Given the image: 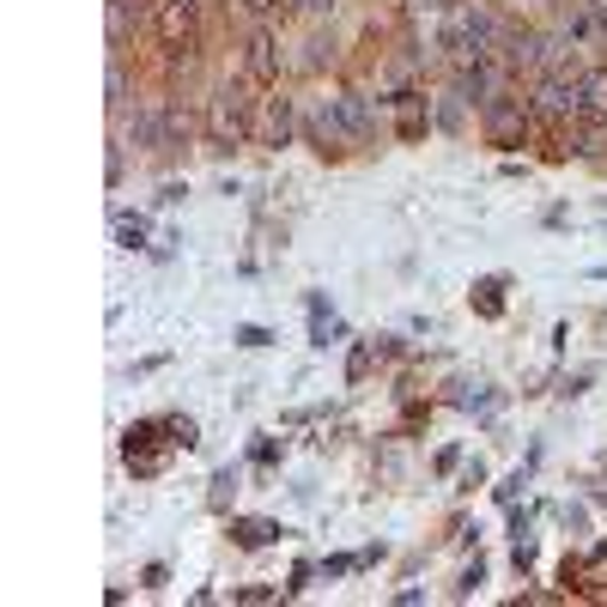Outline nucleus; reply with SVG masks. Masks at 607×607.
I'll use <instances>...</instances> for the list:
<instances>
[{
	"label": "nucleus",
	"mask_w": 607,
	"mask_h": 607,
	"mask_svg": "<svg viewBox=\"0 0 607 607\" xmlns=\"http://www.w3.org/2000/svg\"><path fill=\"white\" fill-rule=\"evenodd\" d=\"M492 43H499V25H492V13H480V7H455L450 13V49L462 61H492Z\"/></svg>",
	"instance_id": "1"
},
{
	"label": "nucleus",
	"mask_w": 607,
	"mask_h": 607,
	"mask_svg": "<svg viewBox=\"0 0 607 607\" xmlns=\"http://www.w3.org/2000/svg\"><path fill=\"white\" fill-rule=\"evenodd\" d=\"M212 134L219 140H249V98H243V79H225L212 91Z\"/></svg>",
	"instance_id": "2"
},
{
	"label": "nucleus",
	"mask_w": 607,
	"mask_h": 607,
	"mask_svg": "<svg viewBox=\"0 0 607 607\" xmlns=\"http://www.w3.org/2000/svg\"><path fill=\"white\" fill-rule=\"evenodd\" d=\"M534 109H541V116H577V79L546 74L541 86H534Z\"/></svg>",
	"instance_id": "3"
},
{
	"label": "nucleus",
	"mask_w": 607,
	"mask_h": 607,
	"mask_svg": "<svg viewBox=\"0 0 607 607\" xmlns=\"http://www.w3.org/2000/svg\"><path fill=\"white\" fill-rule=\"evenodd\" d=\"M152 438H158V425H128V443H121V455H128V468H134L140 480L165 468V455L152 450Z\"/></svg>",
	"instance_id": "4"
},
{
	"label": "nucleus",
	"mask_w": 607,
	"mask_h": 607,
	"mask_svg": "<svg viewBox=\"0 0 607 607\" xmlns=\"http://www.w3.org/2000/svg\"><path fill=\"white\" fill-rule=\"evenodd\" d=\"M158 30H165V43H189L195 37V0H158Z\"/></svg>",
	"instance_id": "5"
},
{
	"label": "nucleus",
	"mask_w": 607,
	"mask_h": 607,
	"mask_svg": "<svg viewBox=\"0 0 607 607\" xmlns=\"http://www.w3.org/2000/svg\"><path fill=\"white\" fill-rule=\"evenodd\" d=\"M577 116H583V121H607V74H583V79H577Z\"/></svg>",
	"instance_id": "6"
},
{
	"label": "nucleus",
	"mask_w": 607,
	"mask_h": 607,
	"mask_svg": "<svg viewBox=\"0 0 607 607\" xmlns=\"http://www.w3.org/2000/svg\"><path fill=\"white\" fill-rule=\"evenodd\" d=\"M249 74H256L261 86H273V79H280V43H273L268 30H256V37H249Z\"/></svg>",
	"instance_id": "7"
},
{
	"label": "nucleus",
	"mask_w": 607,
	"mask_h": 607,
	"mask_svg": "<svg viewBox=\"0 0 607 607\" xmlns=\"http://www.w3.org/2000/svg\"><path fill=\"white\" fill-rule=\"evenodd\" d=\"M231 534H237V546H268V541H280L286 529H273V522H231Z\"/></svg>",
	"instance_id": "8"
},
{
	"label": "nucleus",
	"mask_w": 607,
	"mask_h": 607,
	"mask_svg": "<svg viewBox=\"0 0 607 607\" xmlns=\"http://www.w3.org/2000/svg\"><path fill=\"white\" fill-rule=\"evenodd\" d=\"M310 334H317V347H334V340H340V317H322V304H310Z\"/></svg>",
	"instance_id": "9"
},
{
	"label": "nucleus",
	"mask_w": 607,
	"mask_h": 607,
	"mask_svg": "<svg viewBox=\"0 0 607 607\" xmlns=\"http://www.w3.org/2000/svg\"><path fill=\"white\" fill-rule=\"evenodd\" d=\"M474 292H480V298H474V304H480V317H499V310H504V298H499V280H480V286H474Z\"/></svg>",
	"instance_id": "10"
},
{
	"label": "nucleus",
	"mask_w": 607,
	"mask_h": 607,
	"mask_svg": "<svg viewBox=\"0 0 607 607\" xmlns=\"http://www.w3.org/2000/svg\"><path fill=\"white\" fill-rule=\"evenodd\" d=\"M116 237H121V249H140V237H146V225H140V219H121V225H116Z\"/></svg>",
	"instance_id": "11"
},
{
	"label": "nucleus",
	"mask_w": 607,
	"mask_h": 607,
	"mask_svg": "<svg viewBox=\"0 0 607 607\" xmlns=\"http://www.w3.org/2000/svg\"><path fill=\"white\" fill-rule=\"evenodd\" d=\"M121 98H128V79H121V67H109V104L121 109Z\"/></svg>",
	"instance_id": "12"
},
{
	"label": "nucleus",
	"mask_w": 607,
	"mask_h": 607,
	"mask_svg": "<svg viewBox=\"0 0 607 607\" xmlns=\"http://www.w3.org/2000/svg\"><path fill=\"white\" fill-rule=\"evenodd\" d=\"M590 7H595V18H602V30H607V0H590Z\"/></svg>",
	"instance_id": "13"
},
{
	"label": "nucleus",
	"mask_w": 607,
	"mask_h": 607,
	"mask_svg": "<svg viewBox=\"0 0 607 607\" xmlns=\"http://www.w3.org/2000/svg\"><path fill=\"white\" fill-rule=\"evenodd\" d=\"M249 7H256V13H268V7H273V0H249Z\"/></svg>",
	"instance_id": "14"
}]
</instances>
